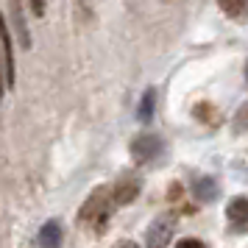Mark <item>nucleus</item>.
Wrapping results in <instances>:
<instances>
[{
    "label": "nucleus",
    "mask_w": 248,
    "mask_h": 248,
    "mask_svg": "<svg viewBox=\"0 0 248 248\" xmlns=\"http://www.w3.org/2000/svg\"><path fill=\"white\" fill-rule=\"evenodd\" d=\"M112 209L114 206H112V195H109V190H106V187H98V190L84 201V206H81V212H78V220L81 223H95L98 226V232H103V229H106V220H109V215H112Z\"/></svg>",
    "instance_id": "1"
},
{
    "label": "nucleus",
    "mask_w": 248,
    "mask_h": 248,
    "mask_svg": "<svg viewBox=\"0 0 248 248\" xmlns=\"http://www.w3.org/2000/svg\"><path fill=\"white\" fill-rule=\"evenodd\" d=\"M217 6L226 17H232L237 23L248 20V0H217Z\"/></svg>",
    "instance_id": "7"
},
{
    "label": "nucleus",
    "mask_w": 248,
    "mask_h": 248,
    "mask_svg": "<svg viewBox=\"0 0 248 248\" xmlns=\"http://www.w3.org/2000/svg\"><path fill=\"white\" fill-rule=\"evenodd\" d=\"M151 117H154V90H148L145 95H142V103H140V120L148 123Z\"/></svg>",
    "instance_id": "10"
},
{
    "label": "nucleus",
    "mask_w": 248,
    "mask_h": 248,
    "mask_svg": "<svg viewBox=\"0 0 248 248\" xmlns=\"http://www.w3.org/2000/svg\"><path fill=\"white\" fill-rule=\"evenodd\" d=\"M114 248H137V243H131V240H123V243H117Z\"/></svg>",
    "instance_id": "14"
},
{
    "label": "nucleus",
    "mask_w": 248,
    "mask_h": 248,
    "mask_svg": "<svg viewBox=\"0 0 248 248\" xmlns=\"http://www.w3.org/2000/svg\"><path fill=\"white\" fill-rule=\"evenodd\" d=\"M246 125H248V106H243L240 114H237V120H234V131H243Z\"/></svg>",
    "instance_id": "11"
},
{
    "label": "nucleus",
    "mask_w": 248,
    "mask_h": 248,
    "mask_svg": "<svg viewBox=\"0 0 248 248\" xmlns=\"http://www.w3.org/2000/svg\"><path fill=\"white\" fill-rule=\"evenodd\" d=\"M173 217H156L154 223L148 226V234H145V248H168L170 240H173Z\"/></svg>",
    "instance_id": "2"
},
{
    "label": "nucleus",
    "mask_w": 248,
    "mask_h": 248,
    "mask_svg": "<svg viewBox=\"0 0 248 248\" xmlns=\"http://www.w3.org/2000/svg\"><path fill=\"white\" fill-rule=\"evenodd\" d=\"M176 248H206V246H203L201 240H195V237H184V240L176 243Z\"/></svg>",
    "instance_id": "12"
},
{
    "label": "nucleus",
    "mask_w": 248,
    "mask_h": 248,
    "mask_svg": "<svg viewBox=\"0 0 248 248\" xmlns=\"http://www.w3.org/2000/svg\"><path fill=\"white\" fill-rule=\"evenodd\" d=\"M159 151H162V140L156 134H140L131 142V156L137 162H151L154 156H159Z\"/></svg>",
    "instance_id": "3"
},
{
    "label": "nucleus",
    "mask_w": 248,
    "mask_h": 248,
    "mask_svg": "<svg viewBox=\"0 0 248 248\" xmlns=\"http://www.w3.org/2000/svg\"><path fill=\"white\" fill-rule=\"evenodd\" d=\"M192 195H195V201H203V203L217 201V195H220L217 181H215L212 176H201V179H195V184H192Z\"/></svg>",
    "instance_id": "5"
},
{
    "label": "nucleus",
    "mask_w": 248,
    "mask_h": 248,
    "mask_svg": "<svg viewBox=\"0 0 248 248\" xmlns=\"http://www.w3.org/2000/svg\"><path fill=\"white\" fill-rule=\"evenodd\" d=\"M137 192H140V181H137V179L120 181V184L112 190V206H114V209H117V206H128V203L137 198Z\"/></svg>",
    "instance_id": "4"
},
{
    "label": "nucleus",
    "mask_w": 248,
    "mask_h": 248,
    "mask_svg": "<svg viewBox=\"0 0 248 248\" xmlns=\"http://www.w3.org/2000/svg\"><path fill=\"white\" fill-rule=\"evenodd\" d=\"M226 217H229L232 223H237V226L248 223V198L246 195H237V198L229 201V206H226Z\"/></svg>",
    "instance_id": "6"
},
{
    "label": "nucleus",
    "mask_w": 248,
    "mask_h": 248,
    "mask_svg": "<svg viewBox=\"0 0 248 248\" xmlns=\"http://www.w3.org/2000/svg\"><path fill=\"white\" fill-rule=\"evenodd\" d=\"M39 243L45 248H59L62 246V226L59 220H47L42 229H39Z\"/></svg>",
    "instance_id": "8"
},
{
    "label": "nucleus",
    "mask_w": 248,
    "mask_h": 248,
    "mask_svg": "<svg viewBox=\"0 0 248 248\" xmlns=\"http://www.w3.org/2000/svg\"><path fill=\"white\" fill-rule=\"evenodd\" d=\"M28 3H31V9H34L36 17H42V14H45V0H28Z\"/></svg>",
    "instance_id": "13"
},
{
    "label": "nucleus",
    "mask_w": 248,
    "mask_h": 248,
    "mask_svg": "<svg viewBox=\"0 0 248 248\" xmlns=\"http://www.w3.org/2000/svg\"><path fill=\"white\" fill-rule=\"evenodd\" d=\"M0 42H3V50H6V78L12 84L14 81V64H12V45H9V31H6V23H3V14H0Z\"/></svg>",
    "instance_id": "9"
}]
</instances>
